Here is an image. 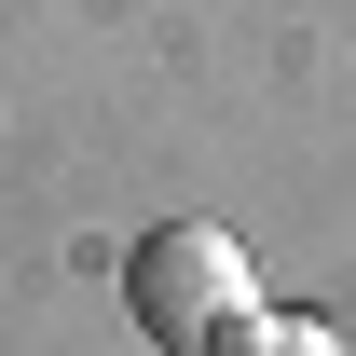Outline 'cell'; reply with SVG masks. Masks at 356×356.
Listing matches in <instances>:
<instances>
[{"instance_id": "obj_1", "label": "cell", "mask_w": 356, "mask_h": 356, "mask_svg": "<svg viewBox=\"0 0 356 356\" xmlns=\"http://www.w3.org/2000/svg\"><path fill=\"white\" fill-rule=\"evenodd\" d=\"M124 302H137V329L165 356H220L233 329L261 315V274H247V247H233L220 220H165V233H137Z\"/></svg>"}, {"instance_id": "obj_2", "label": "cell", "mask_w": 356, "mask_h": 356, "mask_svg": "<svg viewBox=\"0 0 356 356\" xmlns=\"http://www.w3.org/2000/svg\"><path fill=\"white\" fill-rule=\"evenodd\" d=\"M220 356H343V343H329L315 315H247V329H233Z\"/></svg>"}]
</instances>
